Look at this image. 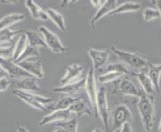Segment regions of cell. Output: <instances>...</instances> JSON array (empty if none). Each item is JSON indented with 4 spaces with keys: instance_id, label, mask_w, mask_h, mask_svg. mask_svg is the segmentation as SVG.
I'll return each mask as SVG.
<instances>
[{
    "instance_id": "1",
    "label": "cell",
    "mask_w": 161,
    "mask_h": 132,
    "mask_svg": "<svg viewBox=\"0 0 161 132\" xmlns=\"http://www.w3.org/2000/svg\"><path fill=\"white\" fill-rule=\"evenodd\" d=\"M137 109L146 132H151L154 125L155 98L153 95L144 94L137 101Z\"/></svg>"
},
{
    "instance_id": "2",
    "label": "cell",
    "mask_w": 161,
    "mask_h": 132,
    "mask_svg": "<svg viewBox=\"0 0 161 132\" xmlns=\"http://www.w3.org/2000/svg\"><path fill=\"white\" fill-rule=\"evenodd\" d=\"M111 49H112V51L114 52L116 56L121 60V62L127 65L131 69L143 71L144 69L148 68V66L150 64L148 59L139 53L126 51V50L116 47L114 44L111 46Z\"/></svg>"
},
{
    "instance_id": "3",
    "label": "cell",
    "mask_w": 161,
    "mask_h": 132,
    "mask_svg": "<svg viewBox=\"0 0 161 132\" xmlns=\"http://www.w3.org/2000/svg\"><path fill=\"white\" fill-rule=\"evenodd\" d=\"M12 94L18 97L19 99H21L23 102L29 105L30 107L36 110H40L42 112H47V106L54 102V99L52 97H45V96L38 95L36 93L25 92V91L18 89H13Z\"/></svg>"
},
{
    "instance_id": "4",
    "label": "cell",
    "mask_w": 161,
    "mask_h": 132,
    "mask_svg": "<svg viewBox=\"0 0 161 132\" xmlns=\"http://www.w3.org/2000/svg\"><path fill=\"white\" fill-rule=\"evenodd\" d=\"M115 93H118L123 96H130V97H134L139 99L141 96L144 95V91L142 88L136 84L132 79L129 77H122L117 81L115 85Z\"/></svg>"
},
{
    "instance_id": "5",
    "label": "cell",
    "mask_w": 161,
    "mask_h": 132,
    "mask_svg": "<svg viewBox=\"0 0 161 132\" xmlns=\"http://www.w3.org/2000/svg\"><path fill=\"white\" fill-rule=\"evenodd\" d=\"M96 109L97 113L96 116H99L102 120V122L105 126V129H109L110 127V110L107 98V90L104 86H101L98 89L97 94V103H96Z\"/></svg>"
},
{
    "instance_id": "6",
    "label": "cell",
    "mask_w": 161,
    "mask_h": 132,
    "mask_svg": "<svg viewBox=\"0 0 161 132\" xmlns=\"http://www.w3.org/2000/svg\"><path fill=\"white\" fill-rule=\"evenodd\" d=\"M38 32L42 34L47 47L49 48L54 53H64L68 52V48L64 46V44L60 41L59 37L57 34H54L52 30H49L45 26H39Z\"/></svg>"
},
{
    "instance_id": "7",
    "label": "cell",
    "mask_w": 161,
    "mask_h": 132,
    "mask_svg": "<svg viewBox=\"0 0 161 132\" xmlns=\"http://www.w3.org/2000/svg\"><path fill=\"white\" fill-rule=\"evenodd\" d=\"M85 90L87 92L88 98L90 101L91 106L93 107L94 113L96 115L97 113V109H96V103H97V94H98V89H97V83H96V76H95V69L93 66H91L89 68V72L86 77V86Z\"/></svg>"
},
{
    "instance_id": "8",
    "label": "cell",
    "mask_w": 161,
    "mask_h": 132,
    "mask_svg": "<svg viewBox=\"0 0 161 132\" xmlns=\"http://www.w3.org/2000/svg\"><path fill=\"white\" fill-rule=\"evenodd\" d=\"M0 65L5 69V71L8 74L9 78H12L14 80H19L22 78H27V77H32L29 73H27L23 68L12 61L11 59H2L0 58Z\"/></svg>"
},
{
    "instance_id": "9",
    "label": "cell",
    "mask_w": 161,
    "mask_h": 132,
    "mask_svg": "<svg viewBox=\"0 0 161 132\" xmlns=\"http://www.w3.org/2000/svg\"><path fill=\"white\" fill-rule=\"evenodd\" d=\"M77 118L74 115L72 111H69V109L67 110H57V111H53L48 114L42 118V120L39 121L38 125L39 126H44L50 123H54V122H63V121H68L70 119Z\"/></svg>"
},
{
    "instance_id": "10",
    "label": "cell",
    "mask_w": 161,
    "mask_h": 132,
    "mask_svg": "<svg viewBox=\"0 0 161 132\" xmlns=\"http://www.w3.org/2000/svg\"><path fill=\"white\" fill-rule=\"evenodd\" d=\"M83 71H84L83 65L78 64V63L69 64L67 67V69H65L64 76L59 80L60 86L75 83V82H77V81H79L80 79H82Z\"/></svg>"
},
{
    "instance_id": "11",
    "label": "cell",
    "mask_w": 161,
    "mask_h": 132,
    "mask_svg": "<svg viewBox=\"0 0 161 132\" xmlns=\"http://www.w3.org/2000/svg\"><path fill=\"white\" fill-rule=\"evenodd\" d=\"M85 86H86V78H82L75 83H70V84L64 85V86L54 87L53 91L54 92H58V93L67 94L68 96H70V97L78 98L79 95L85 90Z\"/></svg>"
},
{
    "instance_id": "12",
    "label": "cell",
    "mask_w": 161,
    "mask_h": 132,
    "mask_svg": "<svg viewBox=\"0 0 161 132\" xmlns=\"http://www.w3.org/2000/svg\"><path fill=\"white\" fill-rule=\"evenodd\" d=\"M88 54L92 60L93 67L95 71L102 69L105 67V65H107L108 59L110 57V52L108 50H100L95 48H89Z\"/></svg>"
},
{
    "instance_id": "13",
    "label": "cell",
    "mask_w": 161,
    "mask_h": 132,
    "mask_svg": "<svg viewBox=\"0 0 161 132\" xmlns=\"http://www.w3.org/2000/svg\"><path fill=\"white\" fill-rule=\"evenodd\" d=\"M20 67L23 68L27 73L36 79H42L44 76V71L42 67V60H25L23 62L17 63Z\"/></svg>"
},
{
    "instance_id": "14",
    "label": "cell",
    "mask_w": 161,
    "mask_h": 132,
    "mask_svg": "<svg viewBox=\"0 0 161 132\" xmlns=\"http://www.w3.org/2000/svg\"><path fill=\"white\" fill-rule=\"evenodd\" d=\"M113 119L116 125L122 126L124 123L131 122L133 120V114L127 105L120 104L116 106L113 111Z\"/></svg>"
},
{
    "instance_id": "15",
    "label": "cell",
    "mask_w": 161,
    "mask_h": 132,
    "mask_svg": "<svg viewBox=\"0 0 161 132\" xmlns=\"http://www.w3.org/2000/svg\"><path fill=\"white\" fill-rule=\"evenodd\" d=\"M69 110L72 111L74 115L78 119L84 117V116H89L90 117V116H92L94 113L92 106L89 105L87 101H85L84 99L80 97L72 104V106L69 108Z\"/></svg>"
},
{
    "instance_id": "16",
    "label": "cell",
    "mask_w": 161,
    "mask_h": 132,
    "mask_svg": "<svg viewBox=\"0 0 161 132\" xmlns=\"http://www.w3.org/2000/svg\"><path fill=\"white\" fill-rule=\"evenodd\" d=\"M117 6H118V2L116 1V0H114V1H106L102 6L97 10V12H96L94 16L91 18L89 22V26L93 29L98 21H100L101 19L105 16H107V15H110V13Z\"/></svg>"
},
{
    "instance_id": "17",
    "label": "cell",
    "mask_w": 161,
    "mask_h": 132,
    "mask_svg": "<svg viewBox=\"0 0 161 132\" xmlns=\"http://www.w3.org/2000/svg\"><path fill=\"white\" fill-rule=\"evenodd\" d=\"M37 80L38 79L34 77H27V78L15 80V89L22 90L25 91V92L36 93L37 91L40 90Z\"/></svg>"
},
{
    "instance_id": "18",
    "label": "cell",
    "mask_w": 161,
    "mask_h": 132,
    "mask_svg": "<svg viewBox=\"0 0 161 132\" xmlns=\"http://www.w3.org/2000/svg\"><path fill=\"white\" fill-rule=\"evenodd\" d=\"M134 76L138 79L139 83L141 85V88H142L145 94H147V95L154 94V91H155L154 85L152 83V81L150 80L147 73H145L144 71H138V72L134 73Z\"/></svg>"
},
{
    "instance_id": "19",
    "label": "cell",
    "mask_w": 161,
    "mask_h": 132,
    "mask_svg": "<svg viewBox=\"0 0 161 132\" xmlns=\"http://www.w3.org/2000/svg\"><path fill=\"white\" fill-rule=\"evenodd\" d=\"M24 5L26 6V8L28 9V11L30 13V15L37 20H43V21H47L49 19L48 15L47 13L45 10H43L40 6L35 3L34 1H30V0H27V1L24 2Z\"/></svg>"
},
{
    "instance_id": "20",
    "label": "cell",
    "mask_w": 161,
    "mask_h": 132,
    "mask_svg": "<svg viewBox=\"0 0 161 132\" xmlns=\"http://www.w3.org/2000/svg\"><path fill=\"white\" fill-rule=\"evenodd\" d=\"M22 32L21 31H15L9 28L0 30V47H7L15 44L13 39L15 37H18Z\"/></svg>"
},
{
    "instance_id": "21",
    "label": "cell",
    "mask_w": 161,
    "mask_h": 132,
    "mask_svg": "<svg viewBox=\"0 0 161 132\" xmlns=\"http://www.w3.org/2000/svg\"><path fill=\"white\" fill-rule=\"evenodd\" d=\"M24 35L26 36L27 39V44L29 46H32L35 48H40V47H47L45 42L43 40V37L42 36L38 31H34V30L27 29L23 31Z\"/></svg>"
},
{
    "instance_id": "22",
    "label": "cell",
    "mask_w": 161,
    "mask_h": 132,
    "mask_svg": "<svg viewBox=\"0 0 161 132\" xmlns=\"http://www.w3.org/2000/svg\"><path fill=\"white\" fill-rule=\"evenodd\" d=\"M78 98L70 97V96H68V95L64 96V97H62L59 100H58L57 102L54 101L53 104L47 106V112L50 113V112H53V111H57V110H67L70 107V106H72V104Z\"/></svg>"
},
{
    "instance_id": "23",
    "label": "cell",
    "mask_w": 161,
    "mask_h": 132,
    "mask_svg": "<svg viewBox=\"0 0 161 132\" xmlns=\"http://www.w3.org/2000/svg\"><path fill=\"white\" fill-rule=\"evenodd\" d=\"M150 80L154 85L155 91L160 93V77H161V64H152L150 63L148 66V73Z\"/></svg>"
},
{
    "instance_id": "24",
    "label": "cell",
    "mask_w": 161,
    "mask_h": 132,
    "mask_svg": "<svg viewBox=\"0 0 161 132\" xmlns=\"http://www.w3.org/2000/svg\"><path fill=\"white\" fill-rule=\"evenodd\" d=\"M24 19H25V15L23 13H11L5 15L4 17L0 19V30L9 28L14 24L23 21Z\"/></svg>"
},
{
    "instance_id": "25",
    "label": "cell",
    "mask_w": 161,
    "mask_h": 132,
    "mask_svg": "<svg viewBox=\"0 0 161 132\" xmlns=\"http://www.w3.org/2000/svg\"><path fill=\"white\" fill-rule=\"evenodd\" d=\"M141 9V4L138 2H124L122 4L118 5L110 15H118L123 13H129V12H135Z\"/></svg>"
},
{
    "instance_id": "26",
    "label": "cell",
    "mask_w": 161,
    "mask_h": 132,
    "mask_svg": "<svg viewBox=\"0 0 161 132\" xmlns=\"http://www.w3.org/2000/svg\"><path fill=\"white\" fill-rule=\"evenodd\" d=\"M105 72H118L123 75H133L135 71L133 69L129 68L127 65H125L122 62H117V63H111L108 64L105 68Z\"/></svg>"
},
{
    "instance_id": "27",
    "label": "cell",
    "mask_w": 161,
    "mask_h": 132,
    "mask_svg": "<svg viewBox=\"0 0 161 132\" xmlns=\"http://www.w3.org/2000/svg\"><path fill=\"white\" fill-rule=\"evenodd\" d=\"M27 39L26 36L24 35L23 31L22 33L19 35V36L16 38V41H15V45H14V54H13V58L12 61H16V60L20 57V55L23 53V51L25 50V48L27 47Z\"/></svg>"
},
{
    "instance_id": "28",
    "label": "cell",
    "mask_w": 161,
    "mask_h": 132,
    "mask_svg": "<svg viewBox=\"0 0 161 132\" xmlns=\"http://www.w3.org/2000/svg\"><path fill=\"white\" fill-rule=\"evenodd\" d=\"M45 11H47L48 15V18L57 25L59 30H62V31H65V30H67V28H65L64 18L58 11H57V10H54L53 8H48L45 10Z\"/></svg>"
},
{
    "instance_id": "29",
    "label": "cell",
    "mask_w": 161,
    "mask_h": 132,
    "mask_svg": "<svg viewBox=\"0 0 161 132\" xmlns=\"http://www.w3.org/2000/svg\"><path fill=\"white\" fill-rule=\"evenodd\" d=\"M39 57H40L39 48H35V47L27 45V47L25 48L23 53L20 55V57L15 61V63H20V62L25 61V60L32 59V58H39Z\"/></svg>"
},
{
    "instance_id": "30",
    "label": "cell",
    "mask_w": 161,
    "mask_h": 132,
    "mask_svg": "<svg viewBox=\"0 0 161 132\" xmlns=\"http://www.w3.org/2000/svg\"><path fill=\"white\" fill-rule=\"evenodd\" d=\"M125 75L118 73V72H105L103 74H101L98 80L100 83L102 84H108L111 82H115V81H118L119 79H121L122 77H124Z\"/></svg>"
},
{
    "instance_id": "31",
    "label": "cell",
    "mask_w": 161,
    "mask_h": 132,
    "mask_svg": "<svg viewBox=\"0 0 161 132\" xmlns=\"http://www.w3.org/2000/svg\"><path fill=\"white\" fill-rule=\"evenodd\" d=\"M78 118H74L68 121H63L58 123V126L63 130V132H78Z\"/></svg>"
},
{
    "instance_id": "32",
    "label": "cell",
    "mask_w": 161,
    "mask_h": 132,
    "mask_svg": "<svg viewBox=\"0 0 161 132\" xmlns=\"http://www.w3.org/2000/svg\"><path fill=\"white\" fill-rule=\"evenodd\" d=\"M161 18V15L159 10L156 8V7H146L143 10V19L145 21H152V20L155 19H160Z\"/></svg>"
},
{
    "instance_id": "33",
    "label": "cell",
    "mask_w": 161,
    "mask_h": 132,
    "mask_svg": "<svg viewBox=\"0 0 161 132\" xmlns=\"http://www.w3.org/2000/svg\"><path fill=\"white\" fill-rule=\"evenodd\" d=\"M14 45L7 46V47H0V58L12 60L13 54H14Z\"/></svg>"
},
{
    "instance_id": "34",
    "label": "cell",
    "mask_w": 161,
    "mask_h": 132,
    "mask_svg": "<svg viewBox=\"0 0 161 132\" xmlns=\"http://www.w3.org/2000/svg\"><path fill=\"white\" fill-rule=\"evenodd\" d=\"M10 84H11V82H10L9 78H5V79L0 80V92H2V91H5L6 89H8Z\"/></svg>"
},
{
    "instance_id": "35",
    "label": "cell",
    "mask_w": 161,
    "mask_h": 132,
    "mask_svg": "<svg viewBox=\"0 0 161 132\" xmlns=\"http://www.w3.org/2000/svg\"><path fill=\"white\" fill-rule=\"evenodd\" d=\"M120 132H133V127L131 122H126L124 123L120 128Z\"/></svg>"
},
{
    "instance_id": "36",
    "label": "cell",
    "mask_w": 161,
    "mask_h": 132,
    "mask_svg": "<svg viewBox=\"0 0 161 132\" xmlns=\"http://www.w3.org/2000/svg\"><path fill=\"white\" fill-rule=\"evenodd\" d=\"M105 2H106V1H102V0H99V1H96V0H92V1H91V3H92L93 6H94L95 8H97V9H99Z\"/></svg>"
},
{
    "instance_id": "37",
    "label": "cell",
    "mask_w": 161,
    "mask_h": 132,
    "mask_svg": "<svg viewBox=\"0 0 161 132\" xmlns=\"http://www.w3.org/2000/svg\"><path fill=\"white\" fill-rule=\"evenodd\" d=\"M5 78H9L8 77V74H7L6 71H5V69L2 67L1 65H0V80H1V79H5Z\"/></svg>"
},
{
    "instance_id": "38",
    "label": "cell",
    "mask_w": 161,
    "mask_h": 132,
    "mask_svg": "<svg viewBox=\"0 0 161 132\" xmlns=\"http://www.w3.org/2000/svg\"><path fill=\"white\" fill-rule=\"evenodd\" d=\"M15 132H30V131H29L28 129L25 128L24 126L18 124V125L16 126V131H15Z\"/></svg>"
},
{
    "instance_id": "39",
    "label": "cell",
    "mask_w": 161,
    "mask_h": 132,
    "mask_svg": "<svg viewBox=\"0 0 161 132\" xmlns=\"http://www.w3.org/2000/svg\"><path fill=\"white\" fill-rule=\"evenodd\" d=\"M153 5H155V7L159 10L160 15H161V1H152Z\"/></svg>"
},
{
    "instance_id": "40",
    "label": "cell",
    "mask_w": 161,
    "mask_h": 132,
    "mask_svg": "<svg viewBox=\"0 0 161 132\" xmlns=\"http://www.w3.org/2000/svg\"><path fill=\"white\" fill-rule=\"evenodd\" d=\"M92 132H104L102 129H100V128H95Z\"/></svg>"
},
{
    "instance_id": "41",
    "label": "cell",
    "mask_w": 161,
    "mask_h": 132,
    "mask_svg": "<svg viewBox=\"0 0 161 132\" xmlns=\"http://www.w3.org/2000/svg\"><path fill=\"white\" fill-rule=\"evenodd\" d=\"M158 132H161V120H160V123H159V128H158Z\"/></svg>"
},
{
    "instance_id": "42",
    "label": "cell",
    "mask_w": 161,
    "mask_h": 132,
    "mask_svg": "<svg viewBox=\"0 0 161 132\" xmlns=\"http://www.w3.org/2000/svg\"><path fill=\"white\" fill-rule=\"evenodd\" d=\"M53 132H63V130L60 129V128H58L57 130H55V131H53Z\"/></svg>"
},
{
    "instance_id": "43",
    "label": "cell",
    "mask_w": 161,
    "mask_h": 132,
    "mask_svg": "<svg viewBox=\"0 0 161 132\" xmlns=\"http://www.w3.org/2000/svg\"><path fill=\"white\" fill-rule=\"evenodd\" d=\"M113 132H120V128H117L115 131H113Z\"/></svg>"
}]
</instances>
